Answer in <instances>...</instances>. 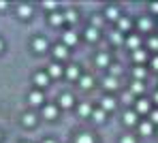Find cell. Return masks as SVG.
Here are the masks:
<instances>
[{
  "label": "cell",
  "mask_w": 158,
  "mask_h": 143,
  "mask_svg": "<svg viewBox=\"0 0 158 143\" xmlns=\"http://www.w3.org/2000/svg\"><path fill=\"white\" fill-rule=\"evenodd\" d=\"M137 111H139V113H148V111H150V103H148V100H139V103H137Z\"/></svg>",
  "instance_id": "d6986e66"
},
{
  "label": "cell",
  "mask_w": 158,
  "mask_h": 143,
  "mask_svg": "<svg viewBox=\"0 0 158 143\" xmlns=\"http://www.w3.org/2000/svg\"><path fill=\"white\" fill-rule=\"evenodd\" d=\"M62 39H64V45H73V43H77V34H75L73 30H66V32L62 34Z\"/></svg>",
  "instance_id": "7a4b0ae2"
},
{
  "label": "cell",
  "mask_w": 158,
  "mask_h": 143,
  "mask_svg": "<svg viewBox=\"0 0 158 143\" xmlns=\"http://www.w3.org/2000/svg\"><path fill=\"white\" fill-rule=\"evenodd\" d=\"M109 68H111V77H113V75H120V71H122V68H120L118 64H111Z\"/></svg>",
  "instance_id": "d590c367"
},
{
  "label": "cell",
  "mask_w": 158,
  "mask_h": 143,
  "mask_svg": "<svg viewBox=\"0 0 158 143\" xmlns=\"http://www.w3.org/2000/svg\"><path fill=\"white\" fill-rule=\"evenodd\" d=\"M75 143H92V137H90V135H79Z\"/></svg>",
  "instance_id": "4dcf8cb0"
},
{
  "label": "cell",
  "mask_w": 158,
  "mask_h": 143,
  "mask_svg": "<svg viewBox=\"0 0 158 143\" xmlns=\"http://www.w3.org/2000/svg\"><path fill=\"white\" fill-rule=\"evenodd\" d=\"M17 13H19V17H24V19H28V17L32 15V9H30V6H26V4H22V6L17 9Z\"/></svg>",
  "instance_id": "7c38bea8"
},
{
  "label": "cell",
  "mask_w": 158,
  "mask_h": 143,
  "mask_svg": "<svg viewBox=\"0 0 158 143\" xmlns=\"http://www.w3.org/2000/svg\"><path fill=\"white\" fill-rule=\"evenodd\" d=\"M34 49H36V51H45V49H47V41H45V39H36V41H34Z\"/></svg>",
  "instance_id": "ac0fdd59"
},
{
  "label": "cell",
  "mask_w": 158,
  "mask_h": 143,
  "mask_svg": "<svg viewBox=\"0 0 158 143\" xmlns=\"http://www.w3.org/2000/svg\"><path fill=\"white\" fill-rule=\"evenodd\" d=\"M79 86L83 88V90H88V88H92V77H90V75H83V77L79 79Z\"/></svg>",
  "instance_id": "2e32d148"
},
{
  "label": "cell",
  "mask_w": 158,
  "mask_h": 143,
  "mask_svg": "<svg viewBox=\"0 0 158 143\" xmlns=\"http://www.w3.org/2000/svg\"><path fill=\"white\" fill-rule=\"evenodd\" d=\"M122 143H135L132 137H122Z\"/></svg>",
  "instance_id": "f35d334b"
},
{
  "label": "cell",
  "mask_w": 158,
  "mask_h": 143,
  "mask_svg": "<svg viewBox=\"0 0 158 143\" xmlns=\"http://www.w3.org/2000/svg\"><path fill=\"white\" fill-rule=\"evenodd\" d=\"M152 122L158 124V109H156V111H152Z\"/></svg>",
  "instance_id": "8d00e7d4"
},
{
  "label": "cell",
  "mask_w": 158,
  "mask_h": 143,
  "mask_svg": "<svg viewBox=\"0 0 158 143\" xmlns=\"http://www.w3.org/2000/svg\"><path fill=\"white\" fill-rule=\"evenodd\" d=\"M132 56H135V60H137V62H143V60L148 58V54H145L143 49H135V54H132Z\"/></svg>",
  "instance_id": "4316f807"
},
{
  "label": "cell",
  "mask_w": 158,
  "mask_h": 143,
  "mask_svg": "<svg viewBox=\"0 0 158 143\" xmlns=\"http://www.w3.org/2000/svg\"><path fill=\"white\" fill-rule=\"evenodd\" d=\"M43 143H53V141H52V139H45V141H43Z\"/></svg>",
  "instance_id": "7bdbcfd3"
},
{
  "label": "cell",
  "mask_w": 158,
  "mask_h": 143,
  "mask_svg": "<svg viewBox=\"0 0 158 143\" xmlns=\"http://www.w3.org/2000/svg\"><path fill=\"white\" fill-rule=\"evenodd\" d=\"M43 6H45V9H49V11H53V9H56V4H53V2H45Z\"/></svg>",
  "instance_id": "74e56055"
},
{
  "label": "cell",
  "mask_w": 158,
  "mask_h": 143,
  "mask_svg": "<svg viewBox=\"0 0 158 143\" xmlns=\"http://www.w3.org/2000/svg\"><path fill=\"white\" fill-rule=\"evenodd\" d=\"M118 24H120V30H131V19H128V17H120V19H118Z\"/></svg>",
  "instance_id": "7402d4cb"
},
{
  "label": "cell",
  "mask_w": 158,
  "mask_h": 143,
  "mask_svg": "<svg viewBox=\"0 0 158 143\" xmlns=\"http://www.w3.org/2000/svg\"><path fill=\"white\" fill-rule=\"evenodd\" d=\"M60 105H62L64 109H69V107L73 105V96H71V94H62V96H60Z\"/></svg>",
  "instance_id": "9c48e42d"
},
{
  "label": "cell",
  "mask_w": 158,
  "mask_h": 143,
  "mask_svg": "<svg viewBox=\"0 0 158 143\" xmlns=\"http://www.w3.org/2000/svg\"><path fill=\"white\" fill-rule=\"evenodd\" d=\"M41 103H43V94H41V92H32V94H30V105L39 107Z\"/></svg>",
  "instance_id": "52a82bcc"
},
{
  "label": "cell",
  "mask_w": 158,
  "mask_h": 143,
  "mask_svg": "<svg viewBox=\"0 0 158 143\" xmlns=\"http://www.w3.org/2000/svg\"><path fill=\"white\" fill-rule=\"evenodd\" d=\"M85 39H88V41H96V39H98V30L90 26V28L85 30Z\"/></svg>",
  "instance_id": "9a60e30c"
},
{
  "label": "cell",
  "mask_w": 158,
  "mask_h": 143,
  "mask_svg": "<svg viewBox=\"0 0 158 143\" xmlns=\"http://www.w3.org/2000/svg\"><path fill=\"white\" fill-rule=\"evenodd\" d=\"M56 113H58V111H56V107H53V105H45V107H43V117L53 120V117H56Z\"/></svg>",
  "instance_id": "277c9868"
},
{
  "label": "cell",
  "mask_w": 158,
  "mask_h": 143,
  "mask_svg": "<svg viewBox=\"0 0 158 143\" xmlns=\"http://www.w3.org/2000/svg\"><path fill=\"white\" fill-rule=\"evenodd\" d=\"M139 130H141V135H152L154 126H152V122H143V124L139 126Z\"/></svg>",
  "instance_id": "4fadbf2b"
},
{
  "label": "cell",
  "mask_w": 158,
  "mask_h": 143,
  "mask_svg": "<svg viewBox=\"0 0 158 143\" xmlns=\"http://www.w3.org/2000/svg\"><path fill=\"white\" fill-rule=\"evenodd\" d=\"M135 77L141 81V79L145 77V68H143V66H137V68H135Z\"/></svg>",
  "instance_id": "f1b7e54d"
},
{
  "label": "cell",
  "mask_w": 158,
  "mask_h": 143,
  "mask_svg": "<svg viewBox=\"0 0 158 143\" xmlns=\"http://www.w3.org/2000/svg\"><path fill=\"white\" fill-rule=\"evenodd\" d=\"M92 117H94L96 122H105V111H103V109H94V111H92Z\"/></svg>",
  "instance_id": "cb8c5ba5"
},
{
  "label": "cell",
  "mask_w": 158,
  "mask_h": 143,
  "mask_svg": "<svg viewBox=\"0 0 158 143\" xmlns=\"http://www.w3.org/2000/svg\"><path fill=\"white\" fill-rule=\"evenodd\" d=\"M122 100H124L126 105H131V103H132V92H126V94L122 96Z\"/></svg>",
  "instance_id": "836d02e7"
},
{
  "label": "cell",
  "mask_w": 158,
  "mask_h": 143,
  "mask_svg": "<svg viewBox=\"0 0 158 143\" xmlns=\"http://www.w3.org/2000/svg\"><path fill=\"white\" fill-rule=\"evenodd\" d=\"M66 77H71V79H77V77H79V68L75 66V64L66 66Z\"/></svg>",
  "instance_id": "30bf717a"
},
{
  "label": "cell",
  "mask_w": 158,
  "mask_h": 143,
  "mask_svg": "<svg viewBox=\"0 0 158 143\" xmlns=\"http://www.w3.org/2000/svg\"><path fill=\"white\" fill-rule=\"evenodd\" d=\"M64 22H71V24L77 22V13H75V11H66V13H64Z\"/></svg>",
  "instance_id": "83f0119b"
},
{
  "label": "cell",
  "mask_w": 158,
  "mask_h": 143,
  "mask_svg": "<svg viewBox=\"0 0 158 143\" xmlns=\"http://www.w3.org/2000/svg\"><path fill=\"white\" fill-rule=\"evenodd\" d=\"M49 22H52L53 26H60V24L64 22V13H52V17H49Z\"/></svg>",
  "instance_id": "8fae6325"
},
{
  "label": "cell",
  "mask_w": 158,
  "mask_h": 143,
  "mask_svg": "<svg viewBox=\"0 0 158 143\" xmlns=\"http://www.w3.org/2000/svg\"><path fill=\"white\" fill-rule=\"evenodd\" d=\"M148 45L156 51V49H158V39H156V36H154V39H150V41H148Z\"/></svg>",
  "instance_id": "e575fe53"
},
{
  "label": "cell",
  "mask_w": 158,
  "mask_h": 143,
  "mask_svg": "<svg viewBox=\"0 0 158 143\" xmlns=\"http://www.w3.org/2000/svg\"><path fill=\"white\" fill-rule=\"evenodd\" d=\"M150 9H152V11H154V13H158V4H152V6H150Z\"/></svg>",
  "instance_id": "60d3db41"
},
{
  "label": "cell",
  "mask_w": 158,
  "mask_h": 143,
  "mask_svg": "<svg viewBox=\"0 0 158 143\" xmlns=\"http://www.w3.org/2000/svg\"><path fill=\"white\" fill-rule=\"evenodd\" d=\"M137 122V113L135 111H126L124 113V124H135Z\"/></svg>",
  "instance_id": "44dd1931"
},
{
  "label": "cell",
  "mask_w": 158,
  "mask_h": 143,
  "mask_svg": "<svg viewBox=\"0 0 158 143\" xmlns=\"http://www.w3.org/2000/svg\"><path fill=\"white\" fill-rule=\"evenodd\" d=\"M0 51H2V41H0Z\"/></svg>",
  "instance_id": "ee69618b"
},
{
  "label": "cell",
  "mask_w": 158,
  "mask_h": 143,
  "mask_svg": "<svg viewBox=\"0 0 158 143\" xmlns=\"http://www.w3.org/2000/svg\"><path fill=\"white\" fill-rule=\"evenodd\" d=\"M101 109H103V111H111V109H115V100L109 98V96H105V98L101 100Z\"/></svg>",
  "instance_id": "3957f363"
},
{
  "label": "cell",
  "mask_w": 158,
  "mask_h": 143,
  "mask_svg": "<svg viewBox=\"0 0 158 143\" xmlns=\"http://www.w3.org/2000/svg\"><path fill=\"white\" fill-rule=\"evenodd\" d=\"M154 100H156V103H158V92H156V94H154Z\"/></svg>",
  "instance_id": "b9f144b4"
},
{
  "label": "cell",
  "mask_w": 158,
  "mask_h": 143,
  "mask_svg": "<svg viewBox=\"0 0 158 143\" xmlns=\"http://www.w3.org/2000/svg\"><path fill=\"white\" fill-rule=\"evenodd\" d=\"M105 15L109 19H120V11H118V6H107Z\"/></svg>",
  "instance_id": "ba28073f"
},
{
  "label": "cell",
  "mask_w": 158,
  "mask_h": 143,
  "mask_svg": "<svg viewBox=\"0 0 158 143\" xmlns=\"http://www.w3.org/2000/svg\"><path fill=\"white\" fill-rule=\"evenodd\" d=\"M22 122H24V126H34V122H36V117H34L32 113H26V115H24V120H22Z\"/></svg>",
  "instance_id": "d4e9b609"
},
{
  "label": "cell",
  "mask_w": 158,
  "mask_h": 143,
  "mask_svg": "<svg viewBox=\"0 0 158 143\" xmlns=\"http://www.w3.org/2000/svg\"><path fill=\"white\" fill-rule=\"evenodd\" d=\"M101 24H103V17H98V15H94V17H92V28H101Z\"/></svg>",
  "instance_id": "f546056e"
},
{
  "label": "cell",
  "mask_w": 158,
  "mask_h": 143,
  "mask_svg": "<svg viewBox=\"0 0 158 143\" xmlns=\"http://www.w3.org/2000/svg\"><path fill=\"white\" fill-rule=\"evenodd\" d=\"M53 56L58 58V60H64V58L69 56V51H66V45H56V47H53Z\"/></svg>",
  "instance_id": "6da1fadb"
},
{
  "label": "cell",
  "mask_w": 158,
  "mask_h": 143,
  "mask_svg": "<svg viewBox=\"0 0 158 143\" xmlns=\"http://www.w3.org/2000/svg\"><path fill=\"white\" fill-rule=\"evenodd\" d=\"M131 92H132V94H141V92H143V81H139V79H135V81H132V88H131Z\"/></svg>",
  "instance_id": "ffe728a7"
},
{
  "label": "cell",
  "mask_w": 158,
  "mask_h": 143,
  "mask_svg": "<svg viewBox=\"0 0 158 143\" xmlns=\"http://www.w3.org/2000/svg\"><path fill=\"white\" fill-rule=\"evenodd\" d=\"M103 86H105L107 90H115V88H118V79H115V77H107L105 81H103Z\"/></svg>",
  "instance_id": "5bb4252c"
},
{
  "label": "cell",
  "mask_w": 158,
  "mask_h": 143,
  "mask_svg": "<svg viewBox=\"0 0 158 143\" xmlns=\"http://www.w3.org/2000/svg\"><path fill=\"white\" fill-rule=\"evenodd\" d=\"M96 64H98V66H107V64H109V56H107V54H98V56H96Z\"/></svg>",
  "instance_id": "603a6c76"
},
{
  "label": "cell",
  "mask_w": 158,
  "mask_h": 143,
  "mask_svg": "<svg viewBox=\"0 0 158 143\" xmlns=\"http://www.w3.org/2000/svg\"><path fill=\"white\" fill-rule=\"evenodd\" d=\"M139 26H141V30H152V19H150V17H143V19L139 22Z\"/></svg>",
  "instance_id": "484cf974"
},
{
  "label": "cell",
  "mask_w": 158,
  "mask_h": 143,
  "mask_svg": "<svg viewBox=\"0 0 158 143\" xmlns=\"http://www.w3.org/2000/svg\"><path fill=\"white\" fill-rule=\"evenodd\" d=\"M49 77H60L62 75V66L58 64V62H53V64H49V73H47Z\"/></svg>",
  "instance_id": "5b68a950"
},
{
  "label": "cell",
  "mask_w": 158,
  "mask_h": 143,
  "mask_svg": "<svg viewBox=\"0 0 158 143\" xmlns=\"http://www.w3.org/2000/svg\"><path fill=\"white\" fill-rule=\"evenodd\" d=\"M111 43H115V45L122 43V32H113V34H111Z\"/></svg>",
  "instance_id": "1f68e13d"
},
{
  "label": "cell",
  "mask_w": 158,
  "mask_h": 143,
  "mask_svg": "<svg viewBox=\"0 0 158 143\" xmlns=\"http://www.w3.org/2000/svg\"><path fill=\"white\" fill-rule=\"evenodd\" d=\"M152 66H154V71H158V56L152 60Z\"/></svg>",
  "instance_id": "ab89813d"
},
{
  "label": "cell",
  "mask_w": 158,
  "mask_h": 143,
  "mask_svg": "<svg viewBox=\"0 0 158 143\" xmlns=\"http://www.w3.org/2000/svg\"><path fill=\"white\" fill-rule=\"evenodd\" d=\"M88 113H90V105H85V103L79 105V115H88Z\"/></svg>",
  "instance_id": "d6a6232c"
},
{
  "label": "cell",
  "mask_w": 158,
  "mask_h": 143,
  "mask_svg": "<svg viewBox=\"0 0 158 143\" xmlns=\"http://www.w3.org/2000/svg\"><path fill=\"white\" fill-rule=\"evenodd\" d=\"M47 81H49V75H47V73H39V75L34 77V84H36V86H47Z\"/></svg>",
  "instance_id": "8992f818"
},
{
  "label": "cell",
  "mask_w": 158,
  "mask_h": 143,
  "mask_svg": "<svg viewBox=\"0 0 158 143\" xmlns=\"http://www.w3.org/2000/svg\"><path fill=\"white\" fill-rule=\"evenodd\" d=\"M126 45H128L131 49H139V36H135V34L128 36V39H126Z\"/></svg>",
  "instance_id": "e0dca14e"
}]
</instances>
